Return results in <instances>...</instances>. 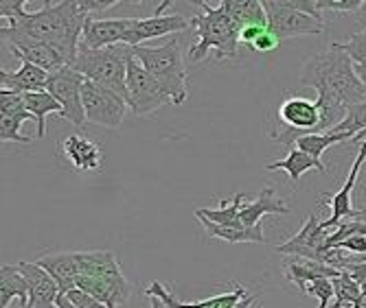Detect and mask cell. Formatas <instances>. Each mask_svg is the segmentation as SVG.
Returning a JSON list of instances; mask_svg holds the SVG:
<instances>
[{"mask_svg": "<svg viewBox=\"0 0 366 308\" xmlns=\"http://www.w3.org/2000/svg\"><path fill=\"white\" fill-rule=\"evenodd\" d=\"M20 0H3L0 3V36H24L51 44L71 66L77 57L81 33L88 22V16L81 9V0H59V3H44L38 11H26Z\"/></svg>", "mask_w": 366, "mask_h": 308, "instance_id": "6da1fadb", "label": "cell"}, {"mask_svg": "<svg viewBox=\"0 0 366 308\" xmlns=\"http://www.w3.org/2000/svg\"><path fill=\"white\" fill-rule=\"evenodd\" d=\"M298 83L314 88L316 92L331 94L347 108L366 101V88L355 73L353 59L340 44H331L327 51L312 55L298 75Z\"/></svg>", "mask_w": 366, "mask_h": 308, "instance_id": "7a4b0ae2", "label": "cell"}, {"mask_svg": "<svg viewBox=\"0 0 366 308\" xmlns=\"http://www.w3.org/2000/svg\"><path fill=\"white\" fill-rule=\"evenodd\" d=\"M132 55L169 94L172 106H182L189 98L184 57L176 38L162 46H134Z\"/></svg>", "mask_w": 366, "mask_h": 308, "instance_id": "3957f363", "label": "cell"}, {"mask_svg": "<svg viewBox=\"0 0 366 308\" xmlns=\"http://www.w3.org/2000/svg\"><path fill=\"white\" fill-rule=\"evenodd\" d=\"M129 57H132V48L125 44L102 48V51H90L79 44L77 57L71 63V68L77 71L86 81L108 88L127 101V61H129Z\"/></svg>", "mask_w": 366, "mask_h": 308, "instance_id": "277c9868", "label": "cell"}, {"mask_svg": "<svg viewBox=\"0 0 366 308\" xmlns=\"http://www.w3.org/2000/svg\"><path fill=\"white\" fill-rule=\"evenodd\" d=\"M199 11L191 24L197 31V42L189 48L191 61H202L211 48H215L222 57L232 59L237 55L239 46V29L228 18V14L222 7H211L207 0H202Z\"/></svg>", "mask_w": 366, "mask_h": 308, "instance_id": "5b68a950", "label": "cell"}, {"mask_svg": "<svg viewBox=\"0 0 366 308\" xmlns=\"http://www.w3.org/2000/svg\"><path fill=\"white\" fill-rule=\"evenodd\" d=\"M327 236L329 232L322 230L320 221L316 215H310L305 219V223L301 225L290 241L281 243L274 247L277 254H290V256H298V258H307V260H316L322 262L327 267H334L338 271H342L347 267V252L338 250H329L327 247Z\"/></svg>", "mask_w": 366, "mask_h": 308, "instance_id": "8992f818", "label": "cell"}, {"mask_svg": "<svg viewBox=\"0 0 366 308\" xmlns=\"http://www.w3.org/2000/svg\"><path fill=\"white\" fill-rule=\"evenodd\" d=\"M172 98L162 86L134 59L127 61V106L134 116H149L156 110L169 106Z\"/></svg>", "mask_w": 366, "mask_h": 308, "instance_id": "52a82bcc", "label": "cell"}, {"mask_svg": "<svg viewBox=\"0 0 366 308\" xmlns=\"http://www.w3.org/2000/svg\"><path fill=\"white\" fill-rule=\"evenodd\" d=\"M84 77L73 71L71 66H64L61 71L49 75L46 92L61 106V118L73 123L75 127L86 125V112H84V98H81V88H84Z\"/></svg>", "mask_w": 366, "mask_h": 308, "instance_id": "ba28073f", "label": "cell"}, {"mask_svg": "<svg viewBox=\"0 0 366 308\" xmlns=\"http://www.w3.org/2000/svg\"><path fill=\"white\" fill-rule=\"evenodd\" d=\"M81 98H84V112H86V123L114 129L125 120L127 114V101L114 94L108 88H102L92 81H84L81 88Z\"/></svg>", "mask_w": 366, "mask_h": 308, "instance_id": "9c48e42d", "label": "cell"}, {"mask_svg": "<svg viewBox=\"0 0 366 308\" xmlns=\"http://www.w3.org/2000/svg\"><path fill=\"white\" fill-rule=\"evenodd\" d=\"M169 5H174L172 0H162V3L156 7L154 16H149V18H132V26L127 31L123 44L129 46V48H134V46H143L145 40L164 38V36H174V33L187 31L191 26V20H187L182 16H162V11L167 9Z\"/></svg>", "mask_w": 366, "mask_h": 308, "instance_id": "30bf717a", "label": "cell"}, {"mask_svg": "<svg viewBox=\"0 0 366 308\" xmlns=\"http://www.w3.org/2000/svg\"><path fill=\"white\" fill-rule=\"evenodd\" d=\"M263 7L265 14H268V29L281 42L298 36H322V33H327V24L322 20H316L301 11L279 7L277 0H263Z\"/></svg>", "mask_w": 366, "mask_h": 308, "instance_id": "8fae6325", "label": "cell"}, {"mask_svg": "<svg viewBox=\"0 0 366 308\" xmlns=\"http://www.w3.org/2000/svg\"><path fill=\"white\" fill-rule=\"evenodd\" d=\"M29 118H33V116L26 112L22 94L0 90V140L29 145V135L20 133V127Z\"/></svg>", "mask_w": 366, "mask_h": 308, "instance_id": "7c38bea8", "label": "cell"}, {"mask_svg": "<svg viewBox=\"0 0 366 308\" xmlns=\"http://www.w3.org/2000/svg\"><path fill=\"white\" fill-rule=\"evenodd\" d=\"M364 160H366V145H360V153H357V158H355V162H353V166L349 170L347 182L342 184V188L336 195H327L329 197L331 217L327 221H320V225H322L325 232L338 227L342 221L355 219L357 210L351 205V195H353V188H355V182H357V175H360V170H362Z\"/></svg>", "mask_w": 366, "mask_h": 308, "instance_id": "4fadbf2b", "label": "cell"}, {"mask_svg": "<svg viewBox=\"0 0 366 308\" xmlns=\"http://www.w3.org/2000/svg\"><path fill=\"white\" fill-rule=\"evenodd\" d=\"M3 40L9 44L11 53L18 59H24V61H29L33 66L42 68V71H46L49 75L61 71V68L66 66L64 57L46 42L31 40V38H24V36H5Z\"/></svg>", "mask_w": 366, "mask_h": 308, "instance_id": "5bb4252c", "label": "cell"}, {"mask_svg": "<svg viewBox=\"0 0 366 308\" xmlns=\"http://www.w3.org/2000/svg\"><path fill=\"white\" fill-rule=\"evenodd\" d=\"M129 26H132V18H110V20L88 18L84 33H81V46L90 51L119 46L123 44Z\"/></svg>", "mask_w": 366, "mask_h": 308, "instance_id": "9a60e30c", "label": "cell"}, {"mask_svg": "<svg viewBox=\"0 0 366 308\" xmlns=\"http://www.w3.org/2000/svg\"><path fill=\"white\" fill-rule=\"evenodd\" d=\"M18 269L29 284V306L26 308H57V297L61 295L57 282L38 262H18Z\"/></svg>", "mask_w": 366, "mask_h": 308, "instance_id": "2e32d148", "label": "cell"}, {"mask_svg": "<svg viewBox=\"0 0 366 308\" xmlns=\"http://www.w3.org/2000/svg\"><path fill=\"white\" fill-rule=\"evenodd\" d=\"M145 295L162 299L164 306H169V308H235L244 297H248L246 289L237 282L235 289L228 291V293H219V295H213L209 299H199V302H193V304H184V302L178 299V295L172 289H167V287L156 282V280L149 282V287L145 289Z\"/></svg>", "mask_w": 366, "mask_h": 308, "instance_id": "e0dca14e", "label": "cell"}, {"mask_svg": "<svg viewBox=\"0 0 366 308\" xmlns=\"http://www.w3.org/2000/svg\"><path fill=\"white\" fill-rule=\"evenodd\" d=\"M283 276L290 280V284H294L298 291L307 289V284H312L314 280H320V278H338L342 271L334 269V267H327L322 262H316V260H307V258H287L283 260Z\"/></svg>", "mask_w": 366, "mask_h": 308, "instance_id": "ac0fdd59", "label": "cell"}, {"mask_svg": "<svg viewBox=\"0 0 366 308\" xmlns=\"http://www.w3.org/2000/svg\"><path fill=\"white\" fill-rule=\"evenodd\" d=\"M49 276L57 282L61 295L71 293L73 289H77V280H79V267H77V258L75 252H59V254H44L36 260Z\"/></svg>", "mask_w": 366, "mask_h": 308, "instance_id": "d6986e66", "label": "cell"}, {"mask_svg": "<svg viewBox=\"0 0 366 308\" xmlns=\"http://www.w3.org/2000/svg\"><path fill=\"white\" fill-rule=\"evenodd\" d=\"M46 83H49V73L24 59H20V68L14 73L0 71V86H3V90L16 92V94L44 92Z\"/></svg>", "mask_w": 366, "mask_h": 308, "instance_id": "ffe728a7", "label": "cell"}, {"mask_svg": "<svg viewBox=\"0 0 366 308\" xmlns=\"http://www.w3.org/2000/svg\"><path fill=\"white\" fill-rule=\"evenodd\" d=\"M61 151L77 170H99L102 168V147L86 135L73 133L61 143Z\"/></svg>", "mask_w": 366, "mask_h": 308, "instance_id": "44dd1931", "label": "cell"}, {"mask_svg": "<svg viewBox=\"0 0 366 308\" xmlns=\"http://www.w3.org/2000/svg\"><path fill=\"white\" fill-rule=\"evenodd\" d=\"M265 215H277V217L290 215V208L277 197L274 188H263L259 190L254 201L244 203V208L239 212V221L244 227H257L261 225V219Z\"/></svg>", "mask_w": 366, "mask_h": 308, "instance_id": "7402d4cb", "label": "cell"}, {"mask_svg": "<svg viewBox=\"0 0 366 308\" xmlns=\"http://www.w3.org/2000/svg\"><path fill=\"white\" fill-rule=\"evenodd\" d=\"M219 7L237 24L239 31L246 26H268L263 0H222Z\"/></svg>", "mask_w": 366, "mask_h": 308, "instance_id": "603a6c76", "label": "cell"}, {"mask_svg": "<svg viewBox=\"0 0 366 308\" xmlns=\"http://www.w3.org/2000/svg\"><path fill=\"white\" fill-rule=\"evenodd\" d=\"M195 215V212H193ZM199 221H202L207 234L211 238H222L226 243H265V236H263V227L257 225V227H244V225H219V223H213L209 221L207 217L202 215H195Z\"/></svg>", "mask_w": 366, "mask_h": 308, "instance_id": "cb8c5ba5", "label": "cell"}, {"mask_svg": "<svg viewBox=\"0 0 366 308\" xmlns=\"http://www.w3.org/2000/svg\"><path fill=\"white\" fill-rule=\"evenodd\" d=\"M20 299L22 308L29 306V284L18 265H5L0 269V308H9L14 299Z\"/></svg>", "mask_w": 366, "mask_h": 308, "instance_id": "d4e9b609", "label": "cell"}, {"mask_svg": "<svg viewBox=\"0 0 366 308\" xmlns=\"http://www.w3.org/2000/svg\"><path fill=\"white\" fill-rule=\"evenodd\" d=\"M79 276L86 278H108L121 271L119 260L112 252H75Z\"/></svg>", "mask_w": 366, "mask_h": 308, "instance_id": "484cf974", "label": "cell"}, {"mask_svg": "<svg viewBox=\"0 0 366 308\" xmlns=\"http://www.w3.org/2000/svg\"><path fill=\"white\" fill-rule=\"evenodd\" d=\"M265 168H268V170H279V168L287 170V175H290L294 186H298V182H301V175L305 173V170H320V173H325V170H327L322 160L312 158L310 153H305L301 149H292L285 160L270 162V164H265Z\"/></svg>", "mask_w": 366, "mask_h": 308, "instance_id": "4316f807", "label": "cell"}, {"mask_svg": "<svg viewBox=\"0 0 366 308\" xmlns=\"http://www.w3.org/2000/svg\"><path fill=\"white\" fill-rule=\"evenodd\" d=\"M24 98V106H26V112L36 118L38 127V138L42 140L44 135H46V116L49 114H61V106L59 103L44 90V92H29V94H22Z\"/></svg>", "mask_w": 366, "mask_h": 308, "instance_id": "83f0119b", "label": "cell"}, {"mask_svg": "<svg viewBox=\"0 0 366 308\" xmlns=\"http://www.w3.org/2000/svg\"><path fill=\"white\" fill-rule=\"evenodd\" d=\"M246 197H248L246 192H237L230 201H219V208H197L195 215H202L219 225H242L239 212L246 203Z\"/></svg>", "mask_w": 366, "mask_h": 308, "instance_id": "f1b7e54d", "label": "cell"}, {"mask_svg": "<svg viewBox=\"0 0 366 308\" xmlns=\"http://www.w3.org/2000/svg\"><path fill=\"white\" fill-rule=\"evenodd\" d=\"M334 289L336 299L331 304V308H351L362 302V284L349 271H342L338 278H334Z\"/></svg>", "mask_w": 366, "mask_h": 308, "instance_id": "f546056e", "label": "cell"}, {"mask_svg": "<svg viewBox=\"0 0 366 308\" xmlns=\"http://www.w3.org/2000/svg\"><path fill=\"white\" fill-rule=\"evenodd\" d=\"M340 143H349L347 135H340V133H307L303 138H298L294 149H301L305 153H310L312 158H318L334 145H340Z\"/></svg>", "mask_w": 366, "mask_h": 308, "instance_id": "4dcf8cb0", "label": "cell"}, {"mask_svg": "<svg viewBox=\"0 0 366 308\" xmlns=\"http://www.w3.org/2000/svg\"><path fill=\"white\" fill-rule=\"evenodd\" d=\"M362 131H366V101L357 103V106H351L347 110V116L345 120L334 127L329 133H340V135H347V140L351 143L355 135H360Z\"/></svg>", "mask_w": 366, "mask_h": 308, "instance_id": "1f68e13d", "label": "cell"}, {"mask_svg": "<svg viewBox=\"0 0 366 308\" xmlns=\"http://www.w3.org/2000/svg\"><path fill=\"white\" fill-rule=\"evenodd\" d=\"M305 293L318 297V308H331L329 302H334V299H336L334 278H320V280H314L312 284H307Z\"/></svg>", "mask_w": 366, "mask_h": 308, "instance_id": "d6a6232c", "label": "cell"}, {"mask_svg": "<svg viewBox=\"0 0 366 308\" xmlns=\"http://www.w3.org/2000/svg\"><path fill=\"white\" fill-rule=\"evenodd\" d=\"M342 51L353 59L355 66H366V29L353 33L347 44H340Z\"/></svg>", "mask_w": 366, "mask_h": 308, "instance_id": "836d02e7", "label": "cell"}, {"mask_svg": "<svg viewBox=\"0 0 366 308\" xmlns=\"http://www.w3.org/2000/svg\"><path fill=\"white\" fill-rule=\"evenodd\" d=\"M279 7H285V9H292V11H301V14H307L316 20H322V11L318 9V0H277Z\"/></svg>", "mask_w": 366, "mask_h": 308, "instance_id": "e575fe53", "label": "cell"}, {"mask_svg": "<svg viewBox=\"0 0 366 308\" xmlns=\"http://www.w3.org/2000/svg\"><path fill=\"white\" fill-rule=\"evenodd\" d=\"M366 7V0H318V9L320 11H342V14H351V11H362Z\"/></svg>", "mask_w": 366, "mask_h": 308, "instance_id": "d590c367", "label": "cell"}, {"mask_svg": "<svg viewBox=\"0 0 366 308\" xmlns=\"http://www.w3.org/2000/svg\"><path fill=\"white\" fill-rule=\"evenodd\" d=\"M66 297H69L77 308H108L106 304H102L97 297L88 295V293L81 291V289H73L71 293H66Z\"/></svg>", "mask_w": 366, "mask_h": 308, "instance_id": "8d00e7d4", "label": "cell"}, {"mask_svg": "<svg viewBox=\"0 0 366 308\" xmlns=\"http://www.w3.org/2000/svg\"><path fill=\"white\" fill-rule=\"evenodd\" d=\"M279 46H281V40L268 29L254 44H250V51H257V53H272V51H277Z\"/></svg>", "mask_w": 366, "mask_h": 308, "instance_id": "74e56055", "label": "cell"}, {"mask_svg": "<svg viewBox=\"0 0 366 308\" xmlns=\"http://www.w3.org/2000/svg\"><path fill=\"white\" fill-rule=\"evenodd\" d=\"M340 250L347 252V254H355V256H364L366 254V236L364 234H355L347 241L340 243Z\"/></svg>", "mask_w": 366, "mask_h": 308, "instance_id": "f35d334b", "label": "cell"}, {"mask_svg": "<svg viewBox=\"0 0 366 308\" xmlns=\"http://www.w3.org/2000/svg\"><path fill=\"white\" fill-rule=\"evenodd\" d=\"M268 31V26H246V29H242L239 31V42H244V44H254L263 33Z\"/></svg>", "mask_w": 366, "mask_h": 308, "instance_id": "ab89813d", "label": "cell"}, {"mask_svg": "<svg viewBox=\"0 0 366 308\" xmlns=\"http://www.w3.org/2000/svg\"><path fill=\"white\" fill-rule=\"evenodd\" d=\"M342 271H349L355 280L366 282V262H349V258H347V267Z\"/></svg>", "mask_w": 366, "mask_h": 308, "instance_id": "60d3db41", "label": "cell"}, {"mask_svg": "<svg viewBox=\"0 0 366 308\" xmlns=\"http://www.w3.org/2000/svg\"><path fill=\"white\" fill-rule=\"evenodd\" d=\"M57 308H77L69 297H66V295H59L57 297Z\"/></svg>", "mask_w": 366, "mask_h": 308, "instance_id": "b9f144b4", "label": "cell"}, {"mask_svg": "<svg viewBox=\"0 0 366 308\" xmlns=\"http://www.w3.org/2000/svg\"><path fill=\"white\" fill-rule=\"evenodd\" d=\"M355 73H357L360 81H362L364 88H366V66H355Z\"/></svg>", "mask_w": 366, "mask_h": 308, "instance_id": "7bdbcfd3", "label": "cell"}, {"mask_svg": "<svg viewBox=\"0 0 366 308\" xmlns=\"http://www.w3.org/2000/svg\"><path fill=\"white\" fill-rule=\"evenodd\" d=\"M357 143L360 145H366V131H362L360 135H355V138L351 140V145H357Z\"/></svg>", "mask_w": 366, "mask_h": 308, "instance_id": "ee69618b", "label": "cell"}, {"mask_svg": "<svg viewBox=\"0 0 366 308\" xmlns=\"http://www.w3.org/2000/svg\"><path fill=\"white\" fill-rule=\"evenodd\" d=\"M149 302H152V308H169V306H164V302L158 297H149Z\"/></svg>", "mask_w": 366, "mask_h": 308, "instance_id": "f6af8a7d", "label": "cell"}, {"mask_svg": "<svg viewBox=\"0 0 366 308\" xmlns=\"http://www.w3.org/2000/svg\"><path fill=\"white\" fill-rule=\"evenodd\" d=\"M355 221H362V223H366V208H360V210H357V215H355Z\"/></svg>", "mask_w": 366, "mask_h": 308, "instance_id": "bcb514c9", "label": "cell"}, {"mask_svg": "<svg viewBox=\"0 0 366 308\" xmlns=\"http://www.w3.org/2000/svg\"><path fill=\"white\" fill-rule=\"evenodd\" d=\"M349 262H366V254L364 256H349Z\"/></svg>", "mask_w": 366, "mask_h": 308, "instance_id": "7dc6e473", "label": "cell"}, {"mask_svg": "<svg viewBox=\"0 0 366 308\" xmlns=\"http://www.w3.org/2000/svg\"><path fill=\"white\" fill-rule=\"evenodd\" d=\"M351 308H364V306H362V302H360V304H355V306H351Z\"/></svg>", "mask_w": 366, "mask_h": 308, "instance_id": "c3c4849f", "label": "cell"}]
</instances>
